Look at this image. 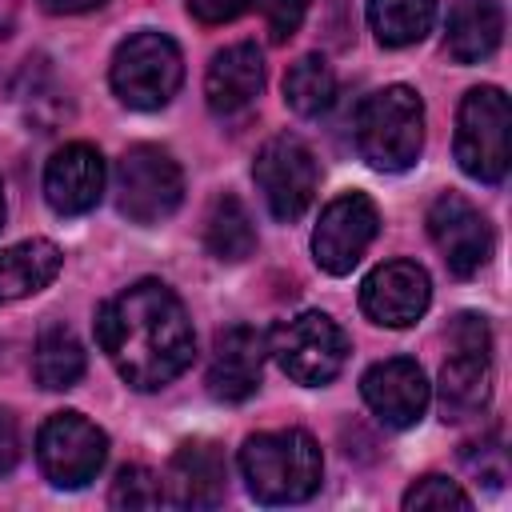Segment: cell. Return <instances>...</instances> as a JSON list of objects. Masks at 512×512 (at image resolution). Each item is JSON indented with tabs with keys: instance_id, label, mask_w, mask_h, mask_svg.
Masks as SVG:
<instances>
[{
	"instance_id": "obj_13",
	"label": "cell",
	"mask_w": 512,
	"mask_h": 512,
	"mask_svg": "<svg viewBox=\"0 0 512 512\" xmlns=\"http://www.w3.org/2000/svg\"><path fill=\"white\" fill-rule=\"evenodd\" d=\"M360 392H364V404L388 428H412L424 416L428 396H432L420 364L408 360V356H392V360L372 364L360 380Z\"/></svg>"
},
{
	"instance_id": "obj_16",
	"label": "cell",
	"mask_w": 512,
	"mask_h": 512,
	"mask_svg": "<svg viewBox=\"0 0 512 512\" xmlns=\"http://www.w3.org/2000/svg\"><path fill=\"white\" fill-rule=\"evenodd\" d=\"M224 456L212 440H184L164 476V500L176 508H216L224 500Z\"/></svg>"
},
{
	"instance_id": "obj_20",
	"label": "cell",
	"mask_w": 512,
	"mask_h": 512,
	"mask_svg": "<svg viewBox=\"0 0 512 512\" xmlns=\"http://www.w3.org/2000/svg\"><path fill=\"white\" fill-rule=\"evenodd\" d=\"M60 260L64 256L52 240H24L12 248H0V304L48 288L60 272Z\"/></svg>"
},
{
	"instance_id": "obj_19",
	"label": "cell",
	"mask_w": 512,
	"mask_h": 512,
	"mask_svg": "<svg viewBox=\"0 0 512 512\" xmlns=\"http://www.w3.org/2000/svg\"><path fill=\"white\" fill-rule=\"evenodd\" d=\"M504 36V8L496 0H456L448 12L444 48L456 64L488 60Z\"/></svg>"
},
{
	"instance_id": "obj_24",
	"label": "cell",
	"mask_w": 512,
	"mask_h": 512,
	"mask_svg": "<svg viewBox=\"0 0 512 512\" xmlns=\"http://www.w3.org/2000/svg\"><path fill=\"white\" fill-rule=\"evenodd\" d=\"M332 96H336V76H332V68H328L324 56H300L288 68V76H284V100H288L292 112L320 116V112H328Z\"/></svg>"
},
{
	"instance_id": "obj_8",
	"label": "cell",
	"mask_w": 512,
	"mask_h": 512,
	"mask_svg": "<svg viewBox=\"0 0 512 512\" xmlns=\"http://www.w3.org/2000/svg\"><path fill=\"white\" fill-rule=\"evenodd\" d=\"M36 460L56 488H84L108 460V436L80 412H52L40 424Z\"/></svg>"
},
{
	"instance_id": "obj_1",
	"label": "cell",
	"mask_w": 512,
	"mask_h": 512,
	"mask_svg": "<svg viewBox=\"0 0 512 512\" xmlns=\"http://www.w3.org/2000/svg\"><path fill=\"white\" fill-rule=\"evenodd\" d=\"M96 340L120 380L140 392L172 384L196 356L192 320L160 280H136L96 312Z\"/></svg>"
},
{
	"instance_id": "obj_6",
	"label": "cell",
	"mask_w": 512,
	"mask_h": 512,
	"mask_svg": "<svg viewBox=\"0 0 512 512\" xmlns=\"http://www.w3.org/2000/svg\"><path fill=\"white\" fill-rule=\"evenodd\" d=\"M508 96L492 84L472 88L456 112V160L480 184H500L508 176Z\"/></svg>"
},
{
	"instance_id": "obj_30",
	"label": "cell",
	"mask_w": 512,
	"mask_h": 512,
	"mask_svg": "<svg viewBox=\"0 0 512 512\" xmlns=\"http://www.w3.org/2000/svg\"><path fill=\"white\" fill-rule=\"evenodd\" d=\"M452 344L456 348H472V352H488V324H484V316H472V312L456 316Z\"/></svg>"
},
{
	"instance_id": "obj_22",
	"label": "cell",
	"mask_w": 512,
	"mask_h": 512,
	"mask_svg": "<svg viewBox=\"0 0 512 512\" xmlns=\"http://www.w3.org/2000/svg\"><path fill=\"white\" fill-rule=\"evenodd\" d=\"M32 376L48 392L76 388V380L84 376V348H80V340H76L72 328L52 324V328L40 332L36 352H32Z\"/></svg>"
},
{
	"instance_id": "obj_4",
	"label": "cell",
	"mask_w": 512,
	"mask_h": 512,
	"mask_svg": "<svg viewBox=\"0 0 512 512\" xmlns=\"http://www.w3.org/2000/svg\"><path fill=\"white\" fill-rule=\"evenodd\" d=\"M108 80H112V92L128 108H140V112L164 108L184 80V60H180L176 40H168L164 32L128 36L112 56Z\"/></svg>"
},
{
	"instance_id": "obj_25",
	"label": "cell",
	"mask_w": 512,
	"mask_h": 512,
	"mask_svg": "<svg viewBox=\"0 0 512 512\" xmlns=\"http://www.w3.org/2000/svg\"><path fill=\"white\" fill-rule=\"evenodd\" d=\"M108 504L112 508H160V504H168L164 500V480L144 464H124L112 480Z\"/></svg>"
},
{
	"instance_id": "obj_23",
	"label": "cell",
	"mask_w": 512,
	"mask_h": 512,
	"mask_svg": "<svg viewBox=\"0 0 512 512\" xmlns=\"http://www.w3.org/2000/svg\"><path fill=\"white\" fill-rule=\"evenodd\" d=\"M368 24L384 48H404L436 24V0H368Z\"/></svg>"
},
{
	"instance_id": "obj_11",
	"label": "cell",
	"mask_w": 512,
	"mask_h": 512,
	"mask_svg": "<svg viewBox=\"0 0 512 512\" xmlns=\"http://www.w3.org/2000/svg\"><path fill=\"white\" fill-rule=\"evenodd\" d=\"M428 236L452 276H476L492 256V228L460 192H440L428 208Z\"/></svg>"
},
{
	"instance_id": "obj_14",
	"label": "cell",
	"mask_w": 512,
	"mask_h": 512,
	"mask_svg": "<svg viewBox=\"0 0 512 512\" xmlns=\"http://www.w3.org/2000/svg\"><path fill=\"white\" fill-rule=\"evenodd\" d=\"M104 196V156L92 144H64L44 164V200L60 216H84Z\"/></svg>"
},
{
	"instance_id": "obj_5",
	"label": "cell",
	"mask_w": 512,
	"mask_h": 512,
	"mask_svg": "<svg viewBox=\"0 0 512 512\" xmlns=\"http://www.w3.org/2000/svg\"><path fill=\"white\" fill-rule=\"evenodd\" d=\"M268 352L276 356L284 376H292L296 384L320 388L340 376L348 360V336L328 312H300L272 328Z\"/></svg>"
},
{
	"instance_id": "obj_28",
	"label": "cell",
	"mask_w": 512,
	"mask_h": 512,
	"mask_svg": "<svg viewBox=\"0 0 512 512\" xmlns=\"http://www.w3.org/2000/svg\"><path fill=\"white\" fill-rule=\"evenodd\" d=\"M264 20H268V36L284 44L304 20V0H264Z\"/></svg>"
},
{
	"instance_id": "obj_17",
	"label": "cell",
	"mask_w": 512,
	"mask_h": 512,
	"mask_svg": "<svg viewBox=\"0 0 512 512\" xmlns=\"http://www.w3.org/2000/svg\"><path fill=\"white\" fill-rule=\"evenodd\" d=\"M264 92V56L256 44H232L212 56L204 96L216 116H244Z\"/></svg>"
},
{
	"instance_id": "obj_26",
	"label": "cell",
	"mask_w": 512,
	"mask_h": 512,
	"mask_svg": "<svg viewBox=\"0 0 512 512\" xmlns=\"http://www.w3.org/2000/svg\"><path fill=\"white\" fill-rule=\"evenodd\" d=\"M404 508L408 512H416V508H460V512H468L472 496L456 480H448V476H420L404 492Z\"/></svg>"
},
{
	"instance_id": "obj_31",
	"label": "cell",
	"mask_w": 512,
	"mask_h": 512,
	"mask_svg": "<svg viewBox=\"0 0 512 512\" xmlns=\"http://www.w3.org/2000/svg\"><path fill=\"white\" fill-rule=\"evenodd\" d=\"M20 460V428L8 408H0V476H8Z\"/></svg>"
},
{
	"instance_id": "obj_33",
	"label": "cell",
	"mask_w": 512,
	"mask_h": 512,
	"mask_svg": "<svg viewBox=\"0 0 512 512\" xmlns=\"http://www.w3.org/2000/svg\"><path fill=\"white\" fill-rule=\"evenodd\" d=\"M0 224H4V184H0Z\"/></svg>"
},
{
	"instance_id": "obj_29",
	"label": "cell",
	"mask_w": 512,
	"mask_h": 512,
	"mask_svg": "<svg viewBox=\"0 0 512 512\" xmlns=\"http://www.w3.org/2000/svg\"><path fill=\"white\" fill-rule=\"evenodd\" d=\"M256 0H188V12L200 20V24H228L236 20L240 12H248Z\"/></svg>"
},
{
	"instance_id": "obj_7",
	"label": "cell",
	"mask_w": 512,
	"mask_h": 512,
	"mask_svg": "<svg viewBox=\"0 0 512 512\" xmlns=\"http://www.w3.org/2000/svg\"><path fill=\"white\" fill-rule=\"evenodd\" d=\"M184 200V176L180 164L156 148L136 144L116 164V208L132 224H160L168 220Z\"/></svg>"
},
{
	"instance_id": "obj_9",
	"label": "cell",
	"mask_w": 512,
	"mask_h": 512,
	"mask_svg": "<svg viewBox=\"0 0 512 512\" xmlns=\"http://www.w3.org/2000/svg\"><path fill=\"white\" fill-rule=\"evenodd\" d=\"M252 180L256 188L264 192V204L276 220L292 224L308 212L312 196H316V156L312 148L300 140V136H272L260 152H256V164H252Z\"/></svg>"
},
{
	"instance_id": "obj_2",
	"label": "cell",
	"mask_w": 512,
	"mask_h": 512,
	"mask_svg": "<svg viewBox=\"0 0 512 512\" xmlns=\"http://www.w3.org/2000/svg\"><path fill=\"white\" fill-rule=\"evenodd\" d=\"M240 472L260 504H300L320 488L324 460L308 432H256L240 448Z\"/></svg>"
},
{
	"instance_id": "obj_21",
	"label": "cell",
	"mask_w": 512,
	"mask_h": 512,
	"mask_svg": "<svg viewBox=\"0 0 512 512\" xmlns=\"http://www.w3.org/2000/svg\"><path fill=\"white\" fill-rule=\"evenodd\" d=\"M204 248L224 260V264H240L256 252V228H252V216L248 208L236 200V196H216L208 216H204Z\"/></svg>"
},
{
	"instance_id": "obj_12",
	"label": "cell",
	"mask_w": 512,
	"mask_h": 512,
	"mask_svg": "<svg viewBox=\"0 0 512 512\" xmlns=\"http://www.w3.org/2000/svg\"><path fill=\"white\" fill-rule=\"evenodd\" d=\"M432 300V284L428 272L416 260H388L380 268H372L360 284V308L372 324L384 328H408L424 316Z\"/></svg>"
},
{
	"instance_id": "obj_10",
	"label": "cell",
	"mask_w": 512,
	"mask_h": 512,
	"mask_svg": "<svg viewBox=\"0 0 512 512\" xmlns=\"http://www.w3.org/2000/svg\"><path fill=\"white\" fill-rule=\"evenodd\" d=\"M376 228H380V212L364 192L336 196L320 212V224L312 232L316 264L324 272H332V276H348L360 264V256L368 252V244L376 240Z\"/></svg>"
},
{
	"instance_id": "obj_32",
	"label": "cell",
	"mask_w": 512,
	"mask_h": 512,
	"mask_svg": "<svg viewBox=\"0 0 512 512\" xmlns=\"http://www.w3.org/2000/svg\"><path fill=\"white\" fill-rule=\"evenodd\" d=\"M48 12L56 16H76V12H88V8H100L104 0H40Z\"/></svg>"
},
{
	"instance_id": "obj_3",
	"label": "cell",
	"mask_w": 512,
	"mask_h": 512,
	"mask_svg": "<svg viewBox=\"0 0 512 512\" xmlns=\"http://www.w3.org/2000/svg\"><path fill=\"white\" fill-rule=\"evenodd\" d=\"M356 148L380 172H404L424 148V100L408 84H388L356 108Z\"/></svg>"
},
{
	"instance_id": "obj_18",
	"label": "cell",
	"mask_w": 512,
	"mask_h": 512,
	"mask_svg": "<svg viewBox=\"0 0 512 512\" xmlns=\"http://www.w3.org/2000/svg\"><path fill=\"white\" fill-rule=\"evenodd\" d=\"M492 396V364L488 352L456 348L440 368V412L444 420H468L488 408Z\"/></svg>"
},
{
	"instance_id": "obj_15",
	"label": "cell",
	"mask_w": 512,
	"mask_h": 512,
	"mask_svg": "<svg viewBox=\"0 0 512 512\" xmlns=\"http://www.w3.org/2000/svg\"><path fill=\"white\" fill-rule=\"evenodd\" d=\"M268 340L252 324H232L216 332L212 360H208V392L224 404H240L260 388Z\"/></svg>"
},
{
	"instance_id": "obj_27",
	"label": "cell",
	"mask_w": 512,
	"mask_h": 512,
	"mask_svg": "<svg viewBox=\"0 0 512 512\" xmlns=\"http://www.w3.org/2000/svg\"><path fill=\"white\" fill-rule=\"evenodd\" d=\"M464 464H468L488 488H500L504 476H508V460H504V448H500V436H496V432H492L488 440H480V444H468V448H464Z\"/></svg>"
}]
</instances>
